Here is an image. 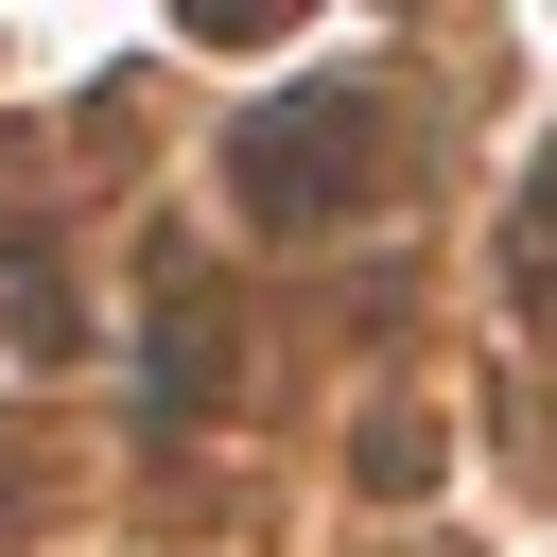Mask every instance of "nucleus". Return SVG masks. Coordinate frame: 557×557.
<instances>
[{"label":"nucleus","mask_w":557,"mask_h":557,"mask_svg":"<svg viewBox=\"0 0 557 557\" xmlns=\"http://www.w3.org/2000/svg\"><path fill=\"white\" fill-rule=\"evenodd\" d=\"M348 174H366V104H296V122L244 139V191H261V209H331Z\"/></svg>","instance_id":"nucleus-1"}]
</instances>
